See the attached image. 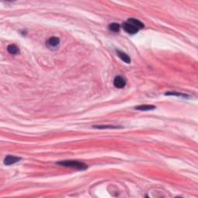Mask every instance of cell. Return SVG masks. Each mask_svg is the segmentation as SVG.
<instances>
[{
	"instance_id": "cell-1",
	"label": "cell",
	"mask_w": 198,
	"mask_h": 198,
	"mask_svg": "<svg viewBox=\"0 0 198 198\" xmlns=\"http://www.w3.org/2000/svg\"><path fill=\"white\" fill-rule=\"evenodd\" d=\"M58 165H61L63 167H70V168H74L77 170H85L88 169V166L85 163L79 162V161L75 160H64L60 161L57 163Z\"/></svg>"
},
{
	"instance_id": "cell-2",
	"label": "cell",
	"mask_w": 198,
	"mask_h": 198,
	"mask_svg": "<svg viewBox=\"0 0 198 198\" xmlns=\"http://www.w3.org/2000/svg\"><path fill=\"white\" fill-rule=\"evenodd\" d=\"M123 29H124V30H125L126 33L132 34V35L137 34L138 32H139V29H137V28L135 27L134 26H132V24H130V23H127V22L123 24Z\"/></svg>"
},
{
	"instance_id": "cell-3",
	"label": "cell",
	"mask_w": 198,
	"mask_h": 198,
	"mask_svg": "<svg viewBox=\"0 0 198 198\" xmlns=\"http://www.w3.org/2000/svg\"><path fill=\"white\" fill-rule=\"evenodd\" d=\"M126 84V81L122 76H117L114 79V85L117 88H123Z\"/></svg>"
},
{
	"instance_id": "cell-4",
	"label": "cell",
	"mask_w": 198,
	"mask_h": 198,
	"mask_svg": "<svg viewBox=\"0 0 198 198\" xmlns=\"http://www.w3.org/2000/svg\"><path fill=\"white\" fill-rule=\"evenodd\" d=\"M21 160L20 157H14V156H7L4 159V163L5 165H6V166H10V165H13L14 163H17V162H19V161Z\"/></svg>"
},
{
	"instance_id": "cell-5",
	"label": "cell",
	"mask_w": 198,
	"mask_h": 198,
	"mask_svg": "<svg viewBox=\"0 0 198 198\" xmlns=\"http://www.w3.org/2000/svg\"><path fill=\"white\" fill-rule=\"evenodd\" d=\"M116 54L118 55L119 58L121 59L122 61H124L126 64H130L131 63V58L129 57V56L128 54H126L125 53L122 52L121 50H116Z\"/></svg>"
},
{
	"instance_id": "cell-6",
	"label": "cell",
	"mask_w": 198,
	"mask_h": 198,
	"mask_svg": "<svg viewBox=\"0 0 198 198\" xmlns=\"http://www.w3.org/2000/svg\"><path fill=\"white\" fill-rule=\"evenodd\" d=\"M127 23H130V24H132V25L134 26L135 27H136L139 29L144 27V24L142 22H140L139 20H138L136 19H134V18H131V19H128Z\"/></svg>"
},
{
	"instance_id": "cell-7",
	"label": "cell",
	"mask_w": 198,
	"mask_h": 198,
	"mask_svg": "<svg viewBox=\"0 0 198 198\" xmlns=\"http://www.w3.org/2000/svg\"><path fill=\"white\" fill-rule=\"evenodd\" d=\"M60 44V39L56 36H51V37L48 40L47 44L51 47H56Z\"/></svg>"
},
{
	"instance_id": "cell-8",
	"label": "cell",
	"mask_w": 198,
	"mask_h": 198,
	"mask_svg": "<svg viewBox=\"0 0 198 198\" xmlns=\"http://www.w3.org/2000/svg\"><path fill=\"white\" fill-rule=\"evenodd\" d=\"M156 109V107L154 105H151V104H142V105H139V106L136 107L135 109L139 111H142V112H145V111H151Z\"/></svg>"
},
{
	"instance_id": "cell-9",
	"label": "cell",
	"mask_w": 198,
	"mask_h": 198,
	"mask_svg": "<svg viewBox=\"0 0 198 198\" xmlns=\"http://www.w3.org/2000/svg\"><path fill=\"white\" fill-rule=\"evenodd\" d=\"M7 50H8V52L12 55H16L18 54H19V50L18 49L16 45L14 44H10V45H9L8 47H7Z\"/></svg>"
},
{
	"instance_id": "cell-10",
	"label": "cell",
	"mask_w": 198,
	"mask_h": 198,
	"mask_svg": "<svg viewBox=\"0 0 198 198\" xmlns=\"http://www.w3.org/2000/svg\"><path fill=\"white\" fill-rule=\"evenodd\" d=\"M93 128L98 129H122V126H114V125H94Z\"/></svg>"
},
{
	"instance_id": "cell-11",
	"label": "cell",
	"mask_w": 198,
	"mask_h": 198,
	"mask_svg": "<svg viewBox=\"0 0 198 198\" xmlns=\"http://www.w3.org/2000/svg\"><path fill=\"white\" fill-rule=\"evenodd\" d=\"M109 29L110 31H112L114 32V33H117V32H119V29H120V25H119V23H111L110 25L109 26Z\"/></svg>"
},
{
	"instance_id": "cell-12",
	"label": "cell",
	"mask_w": 198,
	"mask_h": 198,
	"mask_svg": "<svg viewBox=\"0 0 198 198\" xmlns=\"http://www.w3.org/2000/svg\"><path fill=\"white\" fill-rule=\"evenodd\" d=\"M165 95H173V96H178V97H184V98H187L189 96L187 94H184L183 93H179V92H167Z\"/></svg>"
}]
</instances>
